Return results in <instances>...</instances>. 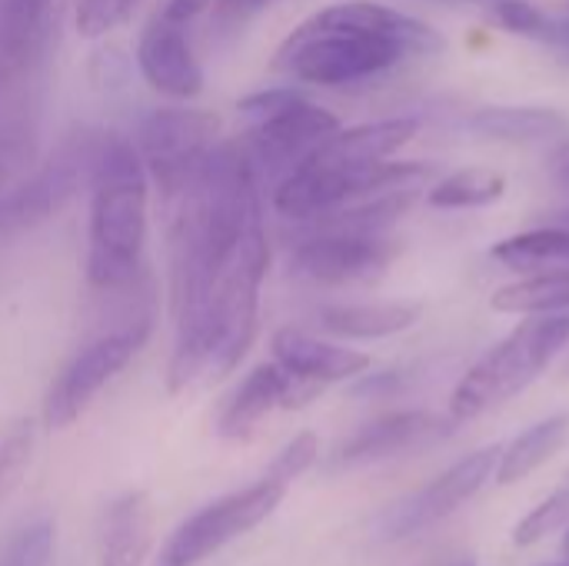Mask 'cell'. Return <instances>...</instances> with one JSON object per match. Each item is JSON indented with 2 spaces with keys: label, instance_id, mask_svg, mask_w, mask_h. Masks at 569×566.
<instances>
[{
  "label": "cell",
  "instance_id": "6da1fadb",
  "mask_svg": "<svg viewBox=\"0 0 569 566\" xmlns=\"http://www.w3.org/2000/svg\"><path fill=\"white\" fill-rule=\"evenodd\" d=\"M433 50H443V37L423 20L377 0H340L280 43L277 67L303 83L347 87Z\"/></svg>",
  "mask_w": 569,
  "mask_h": 566
},
{
  "label": "cell",
  "instance_id": "7a4b0ae2",
  "mask_svg": "<svg viewBox=\"0 0 569 566\" xmlns=\"http://www.w3.org/2000/svg\"><path fill=\"white\" fill-rule=\"evenodd\" d=\"M267 264L270 247L260 217L243 234L233 260L210 287V294L193 307L173 314L177 340L167 367V387L173 394L187 390L197 380H220L247 357L257 337V304Z\"/></svg>",
  "mask_w": 569,
  "mask_h": 566
},
{
  "label": "cell",
  "instance_id": "3957f363",
  "mask_svg": "<svg viewBox=\"0 0 569 566\" xmlns=\"http://www.w3.org/2000/svg\"><path fill=\"white\" fill-rule=\"evenodd\" d=\"M147 193L150 177L133 140L97 137L87 220V280L93 287L117 290L137 277L147 244Z\"/></svg>",
  "mask_w": 569,
  "mask_h": 566
},
{
  "label": "cell",
  "instance_id": "277c9868",
  "mask_svg": "<svg viewBox=\"0 0 569 566\" xmlns=\"http://www.w3.org/2000/svg\"><path fill=\"white\" fill-rule=\"evenodd\" d=\"M569 317L567 314H537L513 327L493 350H487L467 377L457 384L450 397L453 420H473L517 394H523L547 364L567 347Z\"/></svg>",
  "mask_w": 569,
  "mask_h": 566
},
{
  "label": "cell",
  "instance_id": "5b68a950",
  "mask_svg": "<svg viewBox=\"0 0 569 566\" xmlns=\"http://www.w3.org/2000/svg\"><path fill=\"white\" fill-rule=\"evenodd\" d=\"M240 113L250 123L240 147L257 173H290L307 153L340 130V120L330 110L307 100L293 87L257 90L240 100Z\"/></svg>",
  "mask_w": 569,
  "mask_h": 566
},
{
  "label": "cell",
  "instance_id": "8992f818",
  "mask_svg": "<svg viewBox=\"0 0 569 566\" xmlns=\"http://www.w3.org/2000/svg\"><path fill=\"white\" fill-rule=\"evenodd\" d=\"M290 484L293 480L270 464L267 474L257 477L253 484H247V487H240L233 494H223L220 500L207 504L203 510H197L193 517H187L170 534V540L160 550V566L207 564L227 544H233L237 537L257 530L283 504Z\"/></svg>",
  "mask_w": 569,
  "mask_h": 566
},
{
  "label": "cell",
  "instance_id": "52a82bcc",
  "mask_svg": "<svg viewBox=\"0 0 569 566\" xmlns=\"http://www.w3.org/2000/svg\"><path fill=\"white\" fill-rule=\"evenodd\" d=\"M220 120L210 110L163 107L143 117L133 147L143 160L150 183H157L163 203H173L200 173L217 147Z\"/></svg>",
  "mask_w": 569,
  "mask_h": 566
},
{
  "label": "cell",
  "instance_id": "ba28073f",
  "mask_svg": "<svg viewBox=\"0 0 569 566\" xmlns=\"http://www.w3.org/2000/svg\"><path fill=\"white\" fill-rule=\"evenodd\" d=\"M147 340H150V317H137L83 344L47 387L43 397L47 430H63L73 420H80L87 407L100 397V390L120 370H127V364L143 350Z\"/></svg>",
  "mask_w": 569,
  "mask_h": 566
},
{
  "label": "cell",
  "instance_id": "9c48e42d",
  "mask_svg": "<svg viewBox=\"0 0 569 566\" xmlns=\"http://www.w3.org/2000/svg\"><path fill=\"white\" fill-rule=\"evenodd\" d=\"M97 137L73 133L67 137L50 160H43L33 173H23L10 187L0 190V244L20 234L37 230L50 217H57L83 180H90Z\"/></svg>",
  "mask_w": 569,
  "mask_h": 566
},
{
  "label": "cell",
  "instance_id": "30bf717a",
  "mask_svg": "<svg viewBox=\"0 0 569 566\" xmlns=\"http://www.w3.org/2000/svg\"><path fill=\"white\" fill-rule=\"evenodd\" d=\"M397 240L387 230H310L290 257V270L320 287L367 284L397 257Z\"/></svg>",
  "mask_w": 569,
  "mask_h": 566
},
{
  "label": "cell",
  "instance_id": "8fae6325",
  "mask_svg": "<svg viewBox=\"0 0 569 566\" xmlns=\"http://www.w3.org/2000/svg\"><path fill=\"white\" fill-rule=\"evenodd\" d=\"M497 460H500V447H483L467 454L463 460H457L447 474H440L437 480H430L423 490L403 497L400 504H393L380 524L387 540H407L417 537L437 524H443L447 517H453L463 504H470L497 474Z\"/></svg>",
  "mask_w": 569,
  "mask_h": 566
},
{
  "label": "cell",
  "instance_id": "7c38bea8",
  "mask_svg": "<svg viewBox=\"0 0 569 566\" xmlns=\"http://www.w3.org/2000/svg\"><path fill=\"white\" fill-rule=\"evenodd\" d=\"M190 27L193 23L160 7L137 43V67L143 80L170 100H193L203 90V67L193 57Z\"/></svg>",
  "mask_w": 569,
  "mask_h": 566
},
{
  "label": "cell",
  "instance_id": "4fadbf2b",
  "mask_svg": "<svg viewBox=\"0 0 569 566\" xmlns=\"http://www.w3.org/2000/svg\"><path fill=\"white\" fill-rule=\"evenodd\" d=\"M320 390L323 387L293 377L277 360L260 364V367H253L240 380V387L223 404L220 420H217V434L223 440H247L270 414H277V410H297V407L310 404Z\"/></svg>",
  "mask_w": 569,
  "mask_h": 566
},
{
  "label": "cell",
  "instance_id": "5bb4252c",
  "mask_svg": "<svg viewBox=\"0 0 569 566\" xmlns=\"http://www.w3.org/2000/svg\"><path fill=\"white\" fill-rule=\"evenodd\" d=\"M450 434V424L437 414L427 410H403V414H387L360 427L353 437L340 444L333 454V467L350 470V467H370L420 447H430Z\"/></svg>",
  "mask_w": 569,
  "mask_h": 566
},
{
  "label": "cell",
  "instance_id": "9a60e30c",
  "mask_svg": "<svg viewBox=\"0 0 569 566\" xmlns=\"http://www.w3.org/2000/svg\"><path fill=\"white\" fill-rule=\"evenodd\" d=\"M57 0H0V93L33 80Z\"/></svg>",
  "mask_w": 569,
  "mask_h": 566
},
{
  "label": "cell",
  "instance_id": "2e32d148",
  "mask_svg": "<svg viewBox=\"0 0 569 566\" xmlns=\"http://www.w3.org/2000/svg\"><path fill=\"white\" fill-rule=\"evenodd\" d=\"M273 360L290 370L293 377L327 387V384H340L350 377H360L370 367V357L330 340H320L300 327H280L270 340Z\"/></svg>",
  "mask_w": 569,
  "mask_h": 566
},
{
  "label": "cell",
  "instance_id": "e0dca14e",
  "mask_svg": "<svg viewBox=\"0 0 569 566\" xmlns=\"http://www.w3.org/2000/svg\"><path fill=\"white\" fill-rule=\"evenodd\" d=\"M153 547V504L143 490L113 497L97 527L100 566H143Z\"/></svg>",
  "mask_w": 569,
  "mask_h": 566
},
{
  "label": "cell",
  "instance_id": "ac0fdd59",
  "mask_svg": "<svg viewBox=\"0 0 569 566\" xmlns=\"http://www.w3.org/2000/svg\"><path fill=\"white\" fill-rule=\"evenodd\" d=\"M33 80L0 93V190L27 173L37 157L40 110Z\"/></svg>",
  "mask_w": 569,
  "mask_h": 566
},
{
  "label": "cell",
  "instance_id": "d6986e66",
  "mask_svg": "<svg viewBox=\"0 0 569 566\" xmlns=\"http://www.w3.org/2000/svg\"><path fill=\"white\" fill-rule=\"evenodd\" d=\"M420 320L413 304H333L320 310V327L343 340H380L410 330Z\"/></svg>",
  "mask_w": 569,
  "mask_h": 566
},
{
  "label": "cell",
  "instance_id": "ffe728a7",
  "mask_svg": "<svg viewBox=\"0 0 569 566\" xmlns=\"http://www.w3.org/2000/svg\"><path fill=\"white\" fill-rule=\"evenodd\" d=\"M569 440V414H553L540 424H533L530 430H523L510 447L500 450L497 460V474L493 480L500 487H513L520 480H527L530 474H537L547 460H553L563 444Z\"/></svg>",
  "mask_w": 569,
  "mask_h": 566
},
{
  "label": "cell",
  "instance_id": "44dd1931",
  "mask_svg": "<svg viewBox=\"0 0 569 566\" xmlns=\"http://www.w3.org/2000/svg\"><path fill=\"white\" fill-rule=\"evenodd\" d=\"M497 314L537 317V314H567L569 310V267L537 270L507 287H500L490 300Z\"/></svg>",
  "mask_w": 569,
  "mask_h": 566
},
{
  "label": "cell",
  "instance_id": "7402d4cb",
  "mask_svg": "<svg viewBox=\"0 0 569 566\" xmlns=\"http://www.w3.org/2000/svg\"><path fill=\"white\" fill-rule=\"evenodd\" d=\"M569 120L550 107H487L470 120V130L487 140L530 143L567 133Z\"/></svg>",
  "mask_w": 569,
  "mask_h": 566
},
{
  "label": "cell",
  "instance_id": "603a6c76",
  "mask_svg": "<svg viewBox=\"0 0 569 566\" xmlns=\"http://www.w3.org/2000/svg\"><path fill=\"white\" fill-rule=\"evenodd\" d=\"M493 260L523 274L569 267V227H537L527 234L503 237L493 247Z\"/></svg>",
  "mask_w": 569,
  "mask_h": 566
},
{
  "label": "cell",
  "instance_id": "cb8c5ba5",
  "mask_svg": "<svg viewBox=\"0 0 569 566\" xmlns=\"http://www.w3.org/2000/svg\"><path fill=\"white\" fill-rule=\"evenodd\" d=\"M507 193V177L493 167H463L450 177H443L430 190V203L440 210H470L497 203Z\"/></svg>",
  "mask_w": 569,
  "mask_h": 566
},
{
  "label": "cell",
  "instance_id": "d4e9b609",
  "mask_svg": "<svg viewBox=\"0 0 569 566\" xmlns=\"http://www.w3.org/2000/svg\"><path fill=\"white\" fill-rule=\"evenodd\" d=\"M57 527L50 517H33L10 534L0 550V566H47L53 557Z\"/></svg>",
  "mask_w": 569,
  "mask_h": 566
},
{
  "label": "cell",
  "instance_id": "484cf974",
  "mask_svg": "<svg viewBox=\"0 0 569 566\" xmlns=\"http://www.w3.org/2000/svg\"><path fill=\"white\" fill-rule=\"evenodd\" d=\"M569 524V487H557L543 504H537L517 527H513V544L517 547H533L547 540L550 534L563 530Z\"/></svg>",
  "mask_w": 569,
  "mask_h": 566
},
{
  "label": "cell",
  "instance_id": "4316f807",
  "mask_svg": "<svg viewBox=\"0 0 569 566\" xmlns=\"http://www.w3.org/2000/svg\"><path fill=\"white\" fill-rule=\"evenodd\" d=\"M30 454H33V427L30 424H17L13 430H7L0 437V504L23 480V474L30 467Z\"/></svg>",
  "mask_w": 569,
  "mask_h": 566
},
{
  "label": "cell",
  "instance_id": "83f0119b",
  "mask_svg": "<svg viewBox=\"0 0 569 566\" xmlns=\"http://www.w3.org/2000/svg\"><path fill=\"white\" fill-rule=\"evenodd\" d=\"M140 0H77V30L83 37H103L130 20Z\"/></svg>",
  "mask_w": 569,
  "mask_h": 566
},
{
  "label": "cell",
  "instance_id": "f1b7e54d",
  "mask_svg": "<svg viewBox=\"0 0 569 566\" xmlns=\"http://www.w3.org/2000/svg\"><path fill=\"white\" fill-rule=\"evenodd\" d=\"M490 10H493L500 27H507L510 33H523V37H540L543 40L547 23H550V17H543L527 0H490Z\"/></svg>",
  "mask_w": 569,
  "mask_h": 566
},
{
  "label": "cell",
  "instance_id": "f546056e",
  "mask_svg": "<svg viewBox=\"0 0 569 566\" xmlns=\"http://www.w3.org/2000/svg\"><path fill=\"white\" fill-rule=\"evenodd\" d=\"M273 0H217V7L230 17H247V13H257L263 7H270Z\"/></svg>",
  "mask_w": 569,
  "mask_h": 566
},
{
  "label": "cell",
  "instance_id": "4dcf8cb0",
  "mask_svg": "<svg viewBox=\"0 0 569 566\" xmlns=\"http://www.w3.org/2000/svg\"><path fill=\"white\" fill-rule=\"evenodd\" d=\"M557 180L569 190V143L557 153Z\"/></svg>",
  "mask_w": 569,
  "mask_h": 566
},
{
  "label": "cell",
  "instance_id": "1f68e13d",
  "mask_svg": "<svg viewBox=\"0 0 569 566\" xmlns=\"http://www.w3.org/2000/svg\"><path fill=\"white\" fill-rule=\"evenodd\" d=\"M563 566H569V524H567V534H563Z\"/></svg>",
  "mask_w": 569,
  "mask_h": 566
},
{
  "label": "cell",
  "instance_id": "d6a6232c",
  "mask_svg": "<svg viewBox=\"0 0 569 566\" xmlns=\"http://www.w3.org/2000/svg\"><path fill=\"white\" fill-rule=\"evenodd\" d=\"M453 566H477V560H460V564H453Z\"/></svg>",
  "mask_w": 569,
  "mask_h": 566
},
{
  "label": "cell",
  "instance_id": "836d02e7",
  "mask_svg": "<svg viewBox=\"0 0 569 566\" xmlns=\"http://www.w3.org/2000/svg\"><path fill=\"white\" fill-rule=\"evenodd\" d=\"M563 487H569V470H567V477H563Z\"/></svg>",
  "mask_w": 569,
  "mask_h": 566
},
{
  "label": "cell",
  "instance_id": "e575fe53",
  "mask_svg": "<svg viewBox=\"0 0 569 566\" xmlns=\"http://www.w3.org/2000/svg\"><path fill=\"white\" fill-rule=\"evenodd\" d=\"M567 377H569V360H567Z\"/></svg>",
  "mask_w": 569,
  "mask_h": 566
},
{
  "label": "cell",
  "instance_id": "d590c367",
  "mask_svg": "<svg viewBox=\"0 0 569 566\" xmlns=\"http://www.w3.org/2000/svg\"><path fill=\"white\" fill-rule=\"evenodd\" d=\"M560 566H563V564H560Z\"/></svg>",
  "mask_w": 569,
  "mask_h": 566
}]
</instances>
